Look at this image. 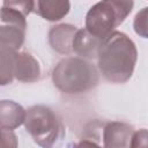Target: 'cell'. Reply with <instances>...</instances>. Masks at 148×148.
Here are the masks:
<instances>
[{
    "instance_id": "9",
    "label": "cell",
    "mask_w": 148,
    "mask_h": 148,
    "mask_svg": "<svg viewBox=\"0 0 148 148\" xmlns=\"http://www.w3.org/2000/svg\"><path fill=\"white\" fill-rule=\"evenodd\" d=\"M25 29L22 25L1 22L0 23V49L12 52H17L24 43Z\"/></svg>"
},
{
    "instance_id": "11",
    "label": "cell",
    "mask_w": 148,
    "mask_h": 148,
    "mask_svg": "<svg viewBox=\"0 0 148 148\" xmlns=\"http://www.w3.org/2000/svg\"><path fill=\"white\" fill-rule=\"evenodd\" d=\"M101 40L102 39H98L92 35H90L84 28L77 29L73 38L72 50L82 59L86 60L94 59L97 56V50Z\"/></svg>"
},
{
    "instance_id": "5",
    "label": "cell",
    "mask_w": 148,
    "mask_h": 148,
    "mask_svg": "<svg viewBox=\"0 0 148 148\" xmlns=\"http://www.w3.org/2000/svg\"><path fill=\"white\" fill-rule=\"evenodd\" d=\"M134 127L124 121H109L103 127V148H130Z\"/></svg>"
},
{
    "instance_id": "6",
    "label": "cell",
    "mask_w": 148,
    "mask_h": 148,
    "mask_svg": "<svg viewBox=\"0 0 148 148\" xmlns=\"http://www.w3.org/2000/svg\"><path fill=\"white\" fill-rule=\"evenodd\" d=\"M76 30L75 25L68 23H61L52 27L49 31V43L51 47L60 54L72 53V43Z\"/></svg>"
},
{
    "instance_id": "14",
    "label": "cell",
    "mask_w": 148,
    "mask_h": 148,
    "mask_svg": "<svg viewBox=\"0 0 148 148\" xmlns=\"http://www.w3.org/2000/svg\"><path fill=\"white\" fill-rule=\"evenodd\" d=\"M18 140L16 134L7 128L0 127V148H17Z\"/></svg>"
},
{
    "instance_id": "4",
    "label": "cell",
    "mask_w": 148,
    "mask_h": 148,
    "mask_svg": "<svg viewBox=\"0 0 148 148\" xmlns=\"http://www.w3.org/2000/svg\"><path fill=\"white\" fill-rule=\"evenodd\" d=\"M133 1L104 0L90 7L86 15V30L98 39L109 36L130 15Z\"/></svg>"
},
{
    "instance_id": "3",
    "label": "cell",
    "mask_w": 148,
    "mask_h": 148,
    "mask_svg": "<svg viewBox=\"0 0 148 148\" xmlns=\"http://www.w3.org/2000/svg\"><path fill=\"white\" fill-rule=\"evenodd\" d=\"M24 127L42 148H59L65 138L61 118L49 106L37 104L25 110Z\"/></svg>"
},
{
    "instance_id": "2",
    "label": "cell",
    "mask_w": 148,
    "mask_h": 148,
    "mask_svg": "<svg viewBox=\"0 0 148 148\" xmlns=\"http://www.w3.org/2000/svg\"><path fill=\"white\" fill-rule=\"evenodd\" d=\"M99 74L96 66L80 57L61 59L52 72V82L58 90L68 95L87 92L98 83Z\"/></svg>"
},
{
    "instance_id": "1",
    "label": "cell",
    "mask_w": 148,
    "mask_h": 148,
    "mask_svg": "<svg viewBox=\"0 0 148 148\" xmlns=\"http://www.w3.org/2000/svg\"><path fill=\"white\" fill-rule=\"evenodd\" d=\"M96 58L98 69L105 80L125 83L134 72L138 50L126 34L114 30L101 40Z\"/></svg>"
},
{
    "instance_id": "7",
    "label": "cell",
    "mask_w": 148,
    "mask_h": 148,
    "mask_svg": "<svg viewBox=\"0 0 148 148\" xmlns=\"http://www.w3.org/2000/svg\"><path fill=\"white\" fill-rule=\"evenodd\" d=\"M39 62L27 52H16L15 58V72L14 77L21 82H36L40 79Z\"/></svg>"
},
{
    "instance_id": "10",
    "label": "cell",
    "mask_w": 148,
    "mask_h": 148,
    "mask_svg": "<svg viewBox=\"0 0 148 148\" xmlns=\"http://www.w3.org/2000/svg\"><path fill=\"white\" fill-rule=\"evenodd\" d=\"M25 119L24 108L10 99L0 101V127L15 130L20 127Z\"/></svg>"
},
{
    "instance_id": "12",
    "label": "cell",
    "mask_w": 148,
    "mask_h": 148,
    "mask_svg": "<svg viewBox=\"0 0 148 148\" xmlns=\"http://www.w3.org/2000/svg\"><path fill=\"white\" fill-rule=\"evenodd\" d=\"M16 52L0 49V86H7L14 80Z\"/></svg>"
},
{
    "instance_id": "15",
    "label": "cell",
    "mask_w": 148,
    "mask_h": 148,
    "mask_svg": "<svg viewBox=\"0 0 148 148\" xmlns=\"http://www.w3.org/2000/svg\"><path fill=\"white\" fill-rule=\"evenodd\" d=\"M130 148H148V133L146 128L134 132Z\"/></svg>"
},
{
    "instance_id": "13",
    "label": "cell",
    "mask_w": 148,
    "mask_h": 148,
    "mask_svg": "<svg viewBox=\"0 0 148 148\" xmlns=\"http://www.w3.org/2000/svg\"><path fill=\"white\" fill-rule=\"evenodd\" d=\"M147 17H148V8L145 7L135 15L134 22H133L134 31L139 36H141L142 38L148 37V34H147Z\"/></svg>"
},
{
    "instance_id": "16",
    "label": "cell",
    "mask_w": 148,
    "mask_h": 148,
    "mask_svg": "<svg viewBox=\"0 0 148 148\" xmlns=\"http://www.w3.org/2000/svg\"><path fill=\"white\" fill-rule=\"evenodd\" d=\"M74 148H102L97 142H95L94 140H90V139H82L80 140L75 146Z\"/></svg>"
},
{
    "instance_id": "8",
    "label": "cell",
    "mask_w": 148,
    "mask_h": 148,
    "mask_svg": "<svg viewBox=\"0 0 148 148\" xmlns=\"http://www.w3.org/2000/svg\"><path fill=\"white\" fill-rule=\"evenodd\" d=\"M71 9V2L67 0H37L34 1L32 12L40 17L54 22L64 18Z\"/></svg>"
}]
</instances>
